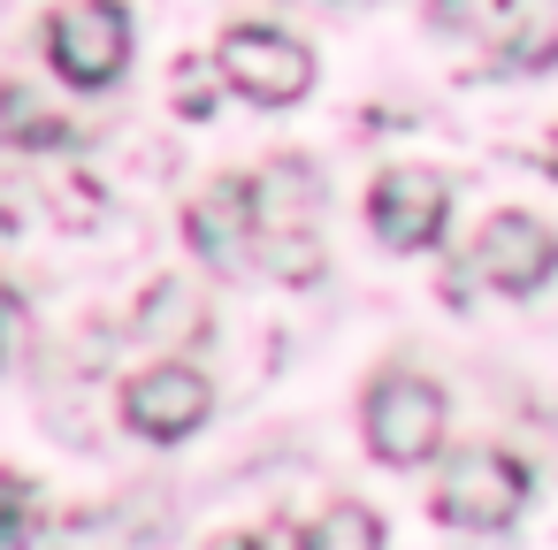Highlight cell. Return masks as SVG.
Instances as JSON below:
<instances>
[{
    "mask_svg": "<svg viewBox=\"0 0 558 550\" xmlns=\"http://www.w3.org/2000/svg\"><path fill=\"white\" fill-rule=\"evenodd\" d=\"M253 199H260V268L283 276V283H314L322 276V237H314V169L299 161H268L253 176Z\"/></svg>",
    "mask_w": 558,
    "mask_h": 550,
    "instance_id": "6da1fadb",
    "label": "cell"
},
{
    "mask_svg": "<svg viewBox=\"0 0 558 550\" xmlns=\"http://www.w3.org/2000/svg\"><path fill=\"white\" fill-rule=\"evenodd\" d=\"M527 504V466L497 443H459L436 474V520L451 527H512Z\"/></svg>",
    "mask_w": 558,
    "mask_h": 550,
    "instance_id": "7a4b0ae2",
    "label": "cell"
},
{
    "mask_svg": "<svg viewBox=\"0 0 558 550\" xmlns=\"http://www.w3.org/2000/svg\"><path fill=\"white\" fill-rule=\"evenodd\" d=\"M47 62L77 93L116 85L123 62H131V16H123V0H70V9H54L47 16Z\"/></svg>",
    "mask_w": 558,
    "mask_h": 550,
    "instance_id": "3957f363",
    "label": "cell"
},
{
    "mask_svg": "<svg viewBox=\"0 0 558 550\" xmlns=\"http://www.w3.org/2000/svg\"><path fill=\"white\" fill-rule=\"evenodd\" d=\"M215 70H222L230 93H245L260 108H291L314 85V54L291 32H268V24H230L222 47H215Z\"/></svg>",
    "mask_w": 558,
    "mask_h": 550,
    "instance_id": "277c9868",
    "label": "cell"
},
{
    "mask_svg": "<svg viewBox=\"0 0 558 550\" xmlns=\"http://www.w3.org/2000/svg\"><path fill=\"white\" fill-rule=\"evenodd\" d=\"M444 443V390L428 375H383L367 390V451L383 466H421Z\"/></svg>",
    "mask_w": 558,
    "mask_h": 550,
    "instance_id": "5b68a950",
    "label": "cell"
},
{
    "mask_svg": "<svg viewBox=\"0 0 558 550\" xmlns=\"http://www.w3.org/2000/svg\"><path fill=\"white\" fill-rule=\"evenodd\" d=\"M207 405H215V390H207V375L192 359H161V367H146V375L123 382V428L146 436V443L192 436L207 420Z\"/></svg>",
    "mask_w": 558,
    "mask_h": 550,
    "instance_id": "8992f818",
    "label": "cell"
},
{
    "mask_svg": "<svg viewBox=\"0 0 558 550\" xmlns=\"http://www.w3.org/2000/svg\"><path fill=\"white\" fill-rule=\"evenodd\" d=\"M184 237L207 268H253L260 260V199L253 176H215L192 207H184Z\"/></svg>",
    "mask_w": 558,
    "mask_h": 550,
    "instance_id": "52a82bcc",
    "label": "cell"
},
{
    "mask_svg": "<svg viewBox=\"0 0 558 550\" xmlns=\"http://www.w3.org/2000/svg\"><path fill=\"white\" fill-rule=\"evenodd\" d=\"M367 222L390 253H428L451 222V192L428 169H383L375 192H367Z\"/></svg>",
    "mask_w": 558,
    "mask_h": 550,
    "instance_id": "ba28073f",
    "label": "cell"
},
{
    "mask_svg": "<svg viewBox=\"0 0 558 550\" xmlns=\"http://www.w3.org/2000/svg\"><path fill=\"white\" fill-rule=\"evenodd\" d=\"M550 268H558V237H550L535 215H489V222L474 230V276H482L489 291L527 298V291L550 283Z\"/></svg>",
    "mask_w": 558,
    "mask_h": 550,
    "instance_id": "9c48e42d",
    "label": "cell"
},
{
    "mask_svg": "<svg viewBox=\"0 0 558 550\" xmlns=\"http://www.w3.org/2000/svg\"><path fill=\"white\" fill-rule=\"evenodd\" d=\"M497 70H550L558 62V0H497V16L482 32Z\"/></svg>",
    "mask_w": 558,
    "mask_h": 550,
    "instance_id": "30bf717a",
    "label": "cell"
},
{
    "mask_svg": "<svg viewBox=\"0 0 558 550\" xmlns=\"http://www.w3.org/2000/svg\"><path fill=\"white\" fill-rule=\"evenodd\" d=\"M0 138H16V146H32V154H47V146H70L77 131L62 123V115H47L24 85H0Z\"/></svg>",
    "mask_w": 558,
    "mask_h": 550,
    "instance_id": "8fae6325",
    "label": "cell"
},
{
    "mask_svg": "<svg viewBox=\"0 0 558 550\" xmlns=\"http://www.w3.org/2000/svg\"><path fill=\"white\" fill-rule=\"evenodd\" d=\"M360 542H383V520L367 504H329L322 520H306V550H360Z\"/></svg>",
    "mask_w": 558,
    "mask_h": 550,
    "instance_id": "7c38bea8",
    "label": "cell"
},
{
    "mask_svg": "<svg viewBox=\"0 0 558 550\" xmlns=\"http://www.w3.org/2000/svg\"><path fill=\"white\" fill-rule=\"evenodd\" d=\"M39 489L24 481V474H0V542H32L39 535Z\"/></svg>",
    "mask_w": 558,
    "mask_h": 550,
    "instance_id": "4fadbf2b",
    "label": "cell"
},
{
    "mask_svg": "<svg viewBox=\"0 0 558 550\" xmlns=\"http://www.w3.org/2000/svg\"><path fill=\"white\" fill-rule=\"evenodd\" d=\"M489 16H497V0H436V24L444 32H489Z\"/></svg>",
    "mask_w": 558,
    "mask_h": 550,
    "instance_id": "5bb4252c",
    "label": "cell"
},
{
    "mask_svg": "<svg viewBox=\"0 0 558 550\" xmlns=\"http://www.w3.org/2000/svg\"><path fill=\"white\" fill-rule=\"evenodd\" d=\"M207 62H192V85H184V115H207V77H199Z\"/></svg>",
    "mask_w": 558,
    "mask_h": 550,
    "instance_id": "9a60e30c",
    "label": "cell"
},
{
    "mask_svg": "<svg viewBox=\"0 0 558 550\" xmlns=\"http://www.w3.org/2000/svg\"><path fill=\"white\" fill-rule=\"evenodd\" d=\"M550 176H558V138H550Z\"/></svg>",
    "mask_w": 558,
    "mask_h": 550,
    "instance_id": "2e32d148",
    "label": "cell"
}]
</instances>
